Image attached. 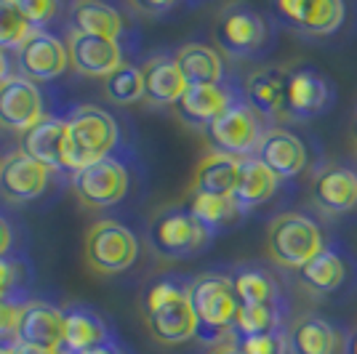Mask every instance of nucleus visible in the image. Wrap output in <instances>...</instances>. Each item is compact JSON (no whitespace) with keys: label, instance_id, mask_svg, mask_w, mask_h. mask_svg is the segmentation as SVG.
<instances>
[{"label":"nucleus","instance_id":"obj_39","mask_svg":"<svg viewBox=\"0 0 357 354\" xmlns=\"http://www.w3.org/2000/svg\"><path fill=\"white\" fill-rule=\"evenodd\" d=\"M11 243H14V232H11L8 222L0 216V259H6V253H8V248H11Z\"/></svg>","mask_w":357,"mask_h":354},{"label":"nucleus","instance_id":"obj_15","mask_svg":"<svg viewBox=\"0 0 357 354\" xmlns=\"http://www.w3.org/2000/svg\"><path fill=\"white\" fill-rule=\"evenodd\" d=\"M67 51H70V64L75 72L86 77H109L123 61V48L118 40L109 38H96V35H80L70 32L67 38Z\"/></svg>","mask_w":357,"mask_h":354},{"label":"nucleus","instance_id":"obj_43","mask_svg":"<svg viewBox=\"0 0 357 354\" xmlns=\"http://www.w3.org/2000/svg\"><path fill=\"white\" fill-rule=\"evenodd\" d=\"M136 8H139V11H149V14H160V11H168V8H171V3H158V6L152 3V6H136Z\"/></svg>","mask_w":357,"mask_h":354},{"label":"nucleus","instance_id":"obj_5","mask_svg":"<svg viewBox=\"0 0 357 354\" xmlns=\"http://www.w3.org/2000/svg\"><path fill=\"white\" fill-rule=\"evenodd\" d=\"M83 253L89 269L96 275H120L136 264L139 240L128 226L115 219H102L86 232Z\"/></svg>","mask_w":357,"mask_h":354},{"label":"nucleus","instance_id":"obj_4","mask_svg":"<svg viewBox=\"0 0 357 354\" xmlns=\"http://www.w3.org/2000/svg\"><path fill=\"white\" fill-rule=\"evenodd\" d=\"M269 123L245 99H235V104L222 118L211 125L206 136L213 152H224L232 157H256L261 139L267 136Z\"/></svg>","mask_w":357,"mask_h":354},{"label":"nucleus","instance_id":"obj_14","mask_svg":"<svg viewBox=\"0 0 357 354\" xmlns=\"http://www.w3.org/2000/svg\"><path fill=\"white\" fill-rule=\"evenodd\" d=\"M288 72L285 67H259L245 77L243 99L267 123L288 118Z\"/></svg>","mask_w":357,"mask_h":354},{"label":"nucleus","instance_id":"obj_45","mask_svg":"<svg viewBox=\"0 0 357 354\" xmlns=\"http://www.w3.org/2000/svg\"><path fill=\"white\" fill-rule=\"evenodd\" d=\"M0 354H16L14 344H0Z\"/></svg>","mask_w":357,"mask_h":354},{"label":"nucleus","instance_id":"obj_38","mask_svg":"<svg viewBox=\"0 0 357 354\" xmlns=\"http://www.w3.org/2000/svg\"><path fill=\"white\" fill-rule=\"evenodd\" d=\"M24 277L22 272V264L14 261V259H0V291L3 293L16 295V285Z\"/></svg>","mask_w":357,"mask_h":354},{"label":"nucleus","instance_id":"obj_8","mask_svg":"<svg viewBox=\"0 0 357 354\" xmlns=\"http://www.w3.org/2000/svg\"><path fill=\"white\" fill-rule=\"evenodd\" d=\"M67 125H70V136H73V144L83 168L109 157V152L115 149L120 139L115 118L93 104H80L67 118Z\"/></svg>","mask_w":357,"mask_h":354},{"label":"nucleus","instance_id":"obj_12","mask_svg":"<svg viewBox=\"0 0 357 354\" xmlns=\"http://www.w3.org/2000/svg\"><path fill=\"white\" fill-rule=\"evenodd\" d=\"M70 67V51L56 35L35 30L19 48V70L22 77L32 83H51Z\"/></svg>","mask_w":357,"mask_h":354},{"label":"nucleus","instance_id":"obj_9","mask_svg":"<svg viewBox=\"0 0 357 354\" xmlns=\"http://www.w3.org/2000/svg\"><path fill=\"white\" fill-rule=\"evenodd\" d=\"M128 171L115 157H105L80 168L73 176V192L86 208H112L128 192Z\"/></svg>","mask_w":357,"mask_h":354},{"label":"nucleus","instance_id":"obj_36","mask_svg":"<svg viewBox=\"0 0 357 354\" xmlns=\"http://www.w3.org/2000/svg\"><path fill=\"white\" fill-rule=\"evenodd\" d=\"M16 3H19L22 14L27 16V22L35 30H40L45 22H51L56 16V11H59V6L51 3V0H16Z\"/></svg>","mask_w":357,"mask_h":354},{"label":"nucleus","instance_id":"obj_42","mask_svg":"<svg viewBox=\"0 0 357 354\" xmlns=\"http://www.w3.org/2000/svg\"><path fill=\"white\" fill-rule=\"evenodd\" d=\"M11 77V67H8V56H6V51H0V86L6 83Z\"/></svg>","mask_w":357,"mask_h":354},{"label":"nucleus","instance_id":"obj_40","mask_svg":"<svg viewBox=\"0 0 357 354\" xmlns=\"http://www.w3.org/2000/svg\"><path fill=\"white\" fill-rule=\"evenodd\" d=\"M211 354H245V352H243L240 341H238V344H235V341H227V344H219V346H216Z\"/></svg>","mask_w":357,"mask_h":354},{"label":"nucleus","instance_id":"obj_16","mask_svg":"<svg viewBox=\"0 0 357 354\" xmlns=\"http://www.w3.org/2000/svg\"><path fill=\"white\" fill-rule=\"evenodd\" d=\"M235 91L229 86H187L184 96L176 102V115L184 125L208 131L216 120L235 104Z\"/></svg>","mask_w":357,"mask_h":354},{"label":"nucleus","instance_id":"obj_3","mask_svg":"<svg viewBox=\"0 0 357 354\" xmlns=\"http://www.w3.org/2000/svg\"><path fill=\"white\" fill-rule=\"evenodd\" d=\"M187 295L200 325V333L219 336L224 330H232L238 317L240 301L229 275L222 272H203L195 280L187 282Z\"/></svg>","mask_w":357,"mask_h":354},{"label":"nucleus","instance_id":"obj_23","mask_svg":"<svg viewBox=\"0 0 357 354\" xmlns=\"http://www.w3.org/2000/svg\"><path fill=\"white\" fill-rule=\"evenodd\" d=\"M112 333L107 323L89 307H64V352L80 354L109 344Z\"/></svg>","mask_w":357,"mask_h":354},{"label":"nucleus","instance_id":"obj_17","mask_svg":"<svg viewBox=\"0 0 357 354\" xmlns=\"http://www.w3.org/2000/svg\"><path fill=\"white\" fill-rule=\"evenodd\" d=\"M14 344L64 349V309L48 301H24Z\"/></svg>","mask_w":357,"mask_h":354},{"label":"nucleus","instance_id":"obj_37","mask_svg":"<svg viewBox=\"0 0 357 354\" xmlns=\"http://www.w3.org/2000/svg\"><path fill=\"white\" fill-rule=\"evenodd\" d=\"M22 307H24V301H16V298L0 304V344H14Z\"/></svg>","mask_w":357,"mask_h":354},{"label":"nucleus","instance_id":"obj_25","mask_svg":"<svg viewBox=\"0 0 357 354\" xmlns=\"http://www.w3.org/2000/svg\"><path fill=\"white\" fill-rule=\"evenodd\" d=\"M187 86H219L224 83V59L206 43H184L174 54Z\"/></svg>","mask_w":357,"mask_h":354},{"label":"nucleus","instance_id":"obj_13","mask_svg":"<svg viewBox=\"0 0 357 354\" xmlns=\"http://www.w3.org/2000/svg\"><path fill=\"white\" fill-rule=\"evenodd\" d=\"M43 118V96L38 86L22 75H11L0 86V128L27 133Z\"/></svg>","mask_w":357,"mask_h":354},{"label":"nucleus","instance_id":"obj_44","mask_svg":"<svg viewBox=\"0 0 357 354\" xmlns=\"http://www.w3.org/2000/svg\"><path fill=\"white\" fill-rule=\"evenodd\" d=\"M347 354H357V333H352L347 341Z\"/></svg>","mask_w":357,"mask_h":354},{"label":"nucleus","instance_id":"obj_33","mask_svg":"<svg viewBox=\"0 0 357 354\" xmlns=\"http://www.w3.org/2000/svg\"><path fill=\"white\" fill-rule=\"evenodd\" d=\"M105 93L115 104H136L144 99V77L142 67L136 64H120L115 72L105 80Z\"/></svg>","mask_w":357,"mask_h":354},{"label":"nucleus","instance_id":"obj_34","mask_svg":"<svg viewBox=\"0 0 357 354\" xmlns=\"http://www.w3.org/2000/svg\"><path fill=\"white\" fill-rule=\"evenodd\" d=\"M35 27L22 14L16 0H0V51L6 48H22Z\"/></svg>","mask_w":357,"mask_h":354},{"label":"nucleus","instance_id":"obj_6","mask_svg":"<svg viewBox=\"0 0 357 354\" xmlns=\"http://www.w3.org/2000/svg\"><path fill=\"white\" fill-rule=\"evenodd\" d=\"M211 237L206 226L195 222L187 206L165 208L149 224V243L165 259H190L206 248Z\"/></svg>","mask_w":357,"mask_h":354},{"label":"nucleus","instance_id":"obj_41","mask_svg":"<svg viewBox=\"0 0 357 354\" xmlns=\"http://www.w3.org/2000/svg\"><path fill=\"white\" fill-rule=\"evenodd\" d=\"M80 354H120V349L115 341H109V344H102L96 349H89V352H80Z\"/></svg>","mask_w":357,"mask_h":354},{"label":"nucleus","instance_id":"obj_20","mask_svg":"<svg viewBox=\"0 0 357 354\" xmlns=\"http://www.w3.org/2000/svg\"><path fill=\"white\" fill-rule=\"evenodd\" d=\"M278 14L298 32H307V35H333L342 27L347 8H344L342 0H312V3L283 0V3H278Z\"/></svg>","mask_w":357,"mask_h":354},{"label":"nucleus","instance_id":"obj_27","mask_svg":"<svg viewBox=\"0 0 357 354\" xmlns=\"http://www.w3.org/2000/svg\"><path fill=\"white\" fill-rule=\"evenodd\" d=\"M280 184V178L269 171L259 157H243L240 160V176L238 187H235V203L240 206V210L245 213L248 208H256L261 203H267L269 197L275 194Z\"/></svg>","mask_w":357,"mask_h":354},{"label":"nucleus","instance_id":"obj_30","mask_svg":"<svg viewBox=\"0 0 357 354\" xmlns=\"http://www.w3.org/2000/svg\"><path fill=\"white\" fill-rule=\"evenodd\" d=\"M187 210L195 216V222L206 226L211 235H216L219 229L229 226L240 219V206L235 197H219V194L206 192H190L187 194Z\"/></svg>","mask_w":357,"mask_h":354},{"label":"nucleus","instance_id":"obj_10","mask_svg":"<svg viewBox=\"0 0 357 354\" xmlns=\"http://www.w3.org/2000/svg\"><path fill=\"white\" fill-rule=\"evenodd\" d=\"M213 35L224 54L243 59V56H253L259 48H264L269 27L259 11H253L248 6H229L219 16Z\"/></svg>","mask_w":357,"mask_h":354},{"label":"nucleus","instance_id":"obj_32","mask_svg":"<svg viewBox=\"0 0 357 354\" xmlns=\"http://www.w3.org/2000/svg\"><path fill=\"white\" fill-rule=\"evenodd\" d=\"M278 330H283V311H280V307H240L235 325H232V333L240 341L278 333Z\"/></svg>","mask_w":357,"mask_h":354},{"label":"nucleus","instance_id":"obj_24","mask_svg":"<svg viewBox=\"0 0 357 354\" xmlns=\"http://www.w3.org/2000/svg\"><path fill=\"white\" fill-rule=\"evenodd\" d=\"M240 176V157L224 155V152H208L195 168L190 192L219 194V197H232L238 187Z\"/></svg>","mask_w":357,"mask_h":354},{"label":"nucleus","instance_id":"obj_7","mask_svg":"<svg viewBox=\"0 0 357 354\" xmlns=\"http://www.w3.org/2000/svg\"><path fill=\"white\" fill-rule=\"evenodd\" d=\"M19 149L24 155H30L32 160L43 162L48 171H59V174H73L75 176L83 168V162L77 157V149L73 144L67 120L43 118L27 133H22Z\"/></svg>","mask_w":357,"mask_h":354},{"label":"nucleus","instance_id":"obj_31","mask_svg":"<svg viewBox=\"0 0 357 354\" xmlns=\"http://www.w3.org/2000/svg\"><path fill=\"white\" fill-rule=\"evenodd\" d=\"M229 277L235 285L240 307H280V291L264 269L240 266Z\"/></svg>","mask_w":357,"mask_h":354},{"label":"nucleus","instance_id":"obj_22","mask_svg":"<svg viewBox=\"0 0 357 354\" xmlns=\"http://www.w3.org/2000/svg\"><path fill=\"white\" fill-rule=\"evenodd\" d=\"M144 77V102L158 107H176V102L187 91V80L178 70L174 56L155 54L139 64Z\"/></svg>","mask_w":357,"mask_h":354},{"label":"nucleus","instance_id":"obj_47","mask_svg":"<svg viewBox=\"0 0 357 354\" xmlns=\"http://www.w3.org/2000/svg\"><path fill=\"white\" fill-rule=\"evenodd\" d=\"M352 133H355V144H357V112H355V120H352Z\"/></svg>","mask_w":357,"mask_h":354},{"label":"nucleus","instance_id":"obj_11","mask_svg":"<svg viewBox=\"0 0 357 354\" xmlns=\"http://www.w3.org/2000/svg\"><path fill=\"white\" fill-rule=\"evenodd\" d=\"M51 174L43 162L32 160L22 149L0 160V197L8 203H30L38 200L51 184Z\"/></svg>","mask_w":357,"mask_h":354},{"label":"nucleus","instance_id":"obj_35","mask_svg":"<svg viewBox=\"0 0 357 354\" xmlns=\"http://www.w3.org/2000/svg\"><path fill=\"white\" fill-rule=\"evenodd\" d=\"M245 354H288V336L285 330L267 333V336H253V339L240 341Z\"/></svg>","mask_w":357,"mask_h":354},{"label":"nucleus","instance_id":"obj_26","mask_svg":"<svg viewBox=\"0 0 357 354\" xmlns=\"http://www.w3.org/2000/svg\"><path fill=\"white\" fill-rule=\"evenodd\" d=\"M288 336V354H339V333L323 317L304 314L291 325Z\"/></svg>","mask_w":357,"mask_h":354},{"label":"nucleus","instance_id":"obj_29","mask_svg":"<svg viewBox=\"0 0 357 354\" xmlns=\"http://www.w3.org/2000/svg\"><path fill=\"white\" fill-rule=\"evenodd\" d=\"M298 280L312 293H333L347 280V264H344V259L333 248H326V251L317 253L312 261H307L298 269Z\"/></svg>","mask_w":357,"mask_h":354},{"label":"nucleus","instance_id":"obj_2","mask_svg":"<svg viewBox=\"0 0 357 354\" xmlns=\"http://www.w3.org/2000/svg\"><path fill=\"white\" fill-rule=\"evenodd\" d=\"M267 251L275 264L285 269H301L320 251H326L323 229L307 213H298V210L280 213L269 222Z\"/></svg>","mask_w":357,"mask_h":354},{"label":"nucleus","instance_id":"obj_18","mask_svg":"<svg viewBox=\"0 0 357 354\" xmlns=\"http://www.w3.org/2000/svg\"><path fill=\"white\" fill-rule=\"evenodd\" d=\"M333 102V86L326 75L310 67L288 72V118L310 120L323 115Z\"/></svg>","mask_w":357,"mask_h":354},{"label":"nucleus","instance_id":"obj_21","mask_svg":"<svg viewBox=\"0 0 357 354\" xmlns=\"http://www.w3.org/2000/svg\"><path fill=\"white\" fill-rule=\"evenodd\" d=\"M256 157L264 162L278 178L298 176L310 162L307 144L294 131H285V128H269L267 136L259 144Z\"/></svg>","mask_w":357,"mask_h":354},{"label":"nucleus","instance_id":"obj_46","mask_svg":"<svg viewBox=\"0 0 357 354\" xmlns=\"http://www.w3.org/2000/svg\"><path fill=\"white\" fill-rule=\"evenodd\" d=\"M11 298H16V295H11V293H3V291H0V304H6V301H11Z\"/></svg>","mask_w":357,"mask_h":354},{"label":"nucleus","instance_id":"obj_19","mask_svg":"<svg viewBox=\"0 0 357 354\" xmlns=\"http://www.w3.org/2000/svg\"><path fill=\"white\" fill-rule=\"evenodd\" d=\"M314 206L326 213H349L357 208V174L347 165L328 162L312 178Z\"/></svg>","mask_w":357,"mask_h":354},{"label":"nucleus","instance_id":"obj_1","mask_svg":"<svg viewBox=\"0 0 357 354\" xmlns=\"http://www.w3.org/2000/svg\"><path fill=\"white\" fill-rule=\"evenodd\" d=\"M144 325L149 336L165 346L187 344L200 336V325L187 295V285L176 280H158L147 288L142 298Z\"/></svg>","mask_w":357,"mask_h":354},{"label":"nucleus","instance_id":"obj_28","mask_svg":"<svg viewBox=\"0 0 357 354\" xmlns=\"http://www.w3.org/2000/svg\"><path fill=\"white\" fill-rule=\"evenodd\" d=\"M70 32L118 40L120 32H123V16L112 6L93 3V0H80L70 8Z\"/></svg>","mask_w":357,"mask_h":354}]
</instances>
